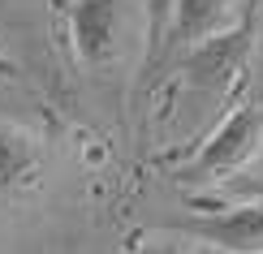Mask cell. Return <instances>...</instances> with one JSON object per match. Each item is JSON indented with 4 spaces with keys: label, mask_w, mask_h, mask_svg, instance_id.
<instances>
[{
    "label": "cell",
    "mask_w": 263,
    "mask_h": 254,
    "mask_svg": "<svg viewBox=\"0 0 263 254\" xmlns=\"http://www.w3.org/2000/svg\"><path fill=\"white\" fill-rule=\"evenodd\" d=\"M250 48H255V13L237 17L229 30L212 35L194 52H185V61L173 73L181 78L185 91L203 95L207 104H220V99L237 86V78H242V69L250 61Z\"/></svg>",
    "instance_id": "2"
},
{
    "label": "cell",
    "mask_w": 263,
    "mask_h": 254,
    "mask_svg": "<svg viewBox=\"0 0 263 254\" xmlns=\"http://www.w3.org/2000/svg\"><path fill=\"white\" fill-rule=\"evenodd\" d=\"M263 155V104H237L177 164L181 185H220Z\"/></svg>",
    "instance_id": "1"
},
{
    "label": "cell",
    "mask_w": 263,
    "mask_h": 254,
    "mask_svg": "<svg viewBox=\"0 0 263 254\" xmlns=\"http://www.w3.org/2000/svg\"><path fill=\"white\" fill-rule=\"evenodd\" d=\"M255 5H259V0H246V13H255Z\"/></svg>",
    "instance_id": "9"
},
{
    "label": "cell",
    "mask_w": 263,
    "mask_h": 254,
    "mask_svg": "<svg viewBox=\"0 0 263 254\" xmlns=\"http://www.w3.org/2000/svg\"><path fill=\"white\" fill-rule=\"evenodd\" d=\"M168 233L194 241L216 254H263V203H237L224 211H207L190 220H173Z\"/></svg>",
    "instance_id": "4"
},
{
    "label": "cell",
    "mask_w": 263,
    "mask_h": 254,
    "mask_svg": "<svg viewBox=\"0 0 263 254\" xmlns=\"http://www.w3.org/2000/svg\"><path fill=\"white\" fill-rule=\"evenodd\" d=\"M69 48L86 69H108L121 52V0H73Z\"/></svg>",
    "instance_id": "5"
},
{
    "label": "cell",
    "mask_w": 263,
    "mask_h": 254,
    "mask_svg": "<svg viewBox=\"0 0 263 254\" xmlns=\"http://www.w3.org/2000/svg\"><path fill=\"white\" fill-rule=\"evenodd\" d=\"M129 254H181V250H177V241H147V246H138Z\"/></svg>",
    "instance_id": "8"
},
{
    "label": "cell",
    "mask_w": 263,
    "mask_h": 254,
    "mask_svg": "<svg viewBox=\"0 0 263 254\" xmlns=\"http://www.w3.org/2000/svg\"><path fill=\"white\" fill-rule=\"evenodd\" d=\"M177 9V0H147V30H142V73H138V86L147 82L151 65L160 56V43H164V30H168V17Z\"/></svg>",
    "instance_id": "7"
},
{
    "label": "cell",
    "mask_w": 263,
    "mask_h": 254,
    "mask_svg": "<svg viewBox=\"0 0 263 254\" xmlns=\"http://www.w3.org/2000/svg\"><path fill=\"white\" fill-rule=\"evenodd\" d=\"M237 5H246V0H177V9L168 17V30H164V43H160V56H156V65H151L142 86L151 91L156 78L173 73L185 61V52H194L212 35L229 30L237 17H246V13H237Z\"/></svg>",
    "instance_id": "3"
},
{
    "label": "cell",
    "mask_w": 263,
    "mask_h": 254,
    "mask_svg": "<svg viewBox=\"0 0 263 254\" xmlns=\"http://www.w3.org/2000/svg\"><path fill=\"white\" fill-rule=\"evenodd\" d=\"M48 151L30 129L0 121V203H22L43 185Z\"/></svg>",
    "instance_id": "6"
}]
</instances>
